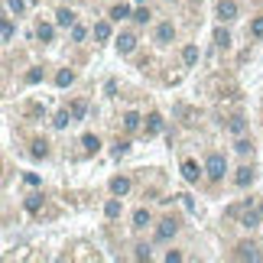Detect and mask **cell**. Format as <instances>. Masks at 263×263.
Here are the masks:
<instances>
[{
	"mask_svg": "<svg viewBox=\"0 0 263 263\" xmlns=\"http://www.w3.org/2000/svg\"><path fill=\"white\" fill-rule=\"evenodd\" d=\"M224 169H228V163H224V156L221 153H211L208 156V163H205V172H208V179H224Z\"/></svg>",
	"mask_w": 263,
	"mask_h": 263,
	"instance_id": "6da1fadb",
	"label": "cell"
},
{
	"mask_svg": "<svg viewBox=\"0 0 263 263\" xmlns=\"http://www.w3.org/2000/svg\"><path fill=\"white\" fill-rule=\"evenodd\" d=\"M175 231H179V221L175 218H163L159 228H156V241H169V237H175Z\"/></svg>",
	"mask_w": 263,
	"mask_h": 263,
	"instance_id": "7a4b0ae2",
	"label": "cell"
},
{
	"mask_svg": "<svg viewBox=\"0 0 263 263\" xmlns=\"http://www.w3.org/2000/svg\"><path fill=\"white\" fill-rule=\"evenodd\" d=\"M234 16H237V3H234V0H221L218 3V20L228 23V20H234Z\"/></svg>",
	"mask_w": 263,
	"mask_h": 263,
	"instance_id": "3957f363",
	"label": "cell"
},
{
	"mask_svg": "<svg viewBox=\"0 0 263 263\" xmlns=\"http://www.w3.org/2000/svg\"><path fill=\"white\" fill-rule=\"evenodd\" d=\"M237 260H260V250H257V247H253V244H241V247H237Z\"/></svg>",
	"mask_w": 263,
	"mask_h": 263,
	"instance_id": "277c9868",
	"label": "cell"
},
{
	"mask_svg": "<svg viewBox=\"0 0 263 263\" xmlns=\"http://www.w3.org/2000/svg\"><path fill=\"white\" fill-rule=\"evenodd\" d=\"M110 192H114V195H127V192H130V179H127V175L110 179Z\"/></svg>",
	"mask_w": 263,
	"mask_h": 263,
	"instance_id": "5b68a950",
	"label": "cell"
},
{
	"mask_svg": "<svg viewBox=\"0 0 263 263\" xmlns=\"http://www.w3.org/2000/svg\"><path fill=\"white\" fill-rule=\"evenodd\" d=\"M117 49H121L124 55H127V52H133V49H137V36H133V33L117 36Z\"/></svg>",
	"mask_w": 263,
	"mask_h": 263,
	"instance_id": "8992f818",
	"label": "cell"
},
{
	"mask_svg": "<svg viewBox=\"0 0 263 263\" xmlns=\"http://www.w3.org/2000/svg\"><path fill=\"white\" fill-rule=\"evenodd\" d=\"M172 36H175V26H172V23H159L156 39H159V43H172Z\"/></svg>",
	"mask_w": 263,
	"mask_h": 263,
	"instance_id": "52a82bcc",
	"label": "cell"
},
{
	"mask_svg": "<svg viewBox=\"0 0 263 263\" xmlns=\"http://www.w3.org/2000/svg\"><path fill=\"white\" fill-rule=\"evenodd\" d=\"M182 175H186V182H198V163L195 159H186V163H182Z\"/></svg>",
	"mask_w": 263,
	"mask_h": 263,
	"instance_id": "ba28073f",
	"label": "cell"
},
{
	"mask_svg": "<svg viewBox=\"0 0 263 263\" xmlns=\"http://www.w3.org/2000/svg\"><path fill=\"white\" fill-rule=\"evenodd\" d=\"M234 182H237V186H250V182H253V169H250V166H241L237 175H234Z\"/></svg>",
	"mask_w": 263,
	"mask_h": 263,
	"instance_id": "9c48e42d",
	"label": "cell"
},
{
	"mask_svg": "<svg viewBox=\"0 0 263 263\" xmlns=\"http://www.w3.org/2000/svg\"><path fill=\"white\" fill-rule=\"evenodd\" d=\"M55 23H59V26H75V13L68 10V7H62V10L55 13Z\"/></svg>",
	"mask_w": 263,
	"mask_h": 263,
	"instance_id": "30bf717a",
	"label": "cell"
},
{
	"mask_svg": "<svg viewBox=\"0 0 263 263\" xmlns=\"http://www.w3.org/2000/svg\"><path fill=\"white\" fill-rule=\"evenodd\" d=\"M81 146H85L88 153H98V150H101V140L94 137V133H85V137H81Z\"/></svg>",
	"mask_w": 263,
	"mask_h": 263,
	"instance_id": "8fae6325",
	"label": "cell"
},
{
	"mask_svg": "<svg viewBox=\"0 0 263 263\" xmlns=\"http://www.w3.org/2000/svg\"><path fill=\"white\" fill-rule=\"evenodd\" d=\"M36 36H39L43 43H52V36H55V26H52V23H39V30H36Z\"/></svg>",
	"mask_w": 263,
	"mask_h": 263,
	"instance_id": "7c38bea8",
	"label": "cell"
},
{
	"mask_svg": "<svg viewBox=\"0 0 263 263\" xmlns=\"http://www.w3.org/2000/svg\"><path fill=\"white\" fill-rule=\"evenodd\" d=\"M146 224H150V211L137 208V211H133V228H146Z\"/></svg>",
	"mask_w": 263,
	"mask_h": 263,
	"instance_id": "4fadbf2b",
	"label": "cell"
},
{
	"mask_svg": "<svg viewBox=\"0 0 263 263\" xmlns=\"http://www.w3.org/2000/svg\"><path fill=\"white\" fill-rule=\"evenodd\" d=\"M72 81H75V72H68V68H62V72L55 75V85H59V88H68Z\"/></svg>",
	"mask_w": 263,
	"mask_h": 263,
	"instance_id": "5bb4252c",
	"label": "cell"
},
{
	"mask_svg": "<svg viewBox=\"0 0 263 263\" xmlns=\"http://www.w3.org/2000/svg\"><path fill=\"white\" fill-rule=\"evenodd\" d=\"M163 130V117H159V114H150V117H146V133H159Z\"/></svg>",
	"mask_w": 263,
	"mask_h": 263,
	"instance_id": "9a60e30c",
	"label": "cell"
},
{
	"mask_svg": "<svg viewBox=\"0 0 263 263\" xmlns=\"http://www.w3.org/2000/svg\"><path fill=\"white\" fill-rule=\"evenodd\" d=\"M30 153H33L36 159H46V156H49V143H46V140H36V143H33V150H30Z\"/></svg>",
	"mask_w": 263,
	"mask_h": 263,
	"instance_id": "2e32d148",
	"label": "cell"
},
{
	"mask_svg": "<svg viewBox=\"0 0 263 263\" xmlns=\"http://www.w3.org/2000/svg\"><path fill=\"white\" fill-rule=\"evenodd\" d=\"M72 121H75V117H72V110H62V114H55V121H52V124L59 127V130H65Z\"/></svg>",
	"mask_w": 263,
	"mask_h": 263,
	"instance_id": "e0dca14e",
	"label": "cell"
},
{
	"mask_svg": "<svg viewBox=\"0 0 263 263\" xmlns=\"http://www.w3.org/2000/svg\"><path fill=\"white\" fill-rule=\"evenodd\" d=\"M121 198V195H117ZM117 198H110L108 205H104V215H108V218H117V215H121V201H117Z\"/></svg>",
	"mask_w": 263,
	"mask_h": 263,
	"instance_id": "ac0fdd59",
	"label": "cell"
},
{
	"mask_svg": "<svg viewBox=\"0 0 263 263\" xmlns=\"http://www.w3.org/2000/svg\"><path fill=\"white\" fill-rule=\"evenodd\" d=\"M94 39H101V43L110 39V26H108V23H94Z\"/></svg>",
	"mask_w": 263,
	"mask_h": 263,
	"instance_id": "d6986e66",
	"label": "cell"
},
{
	"mask_svg": "<svg viewBox=\"0 0 263 263\" xmlns=\"http://www.w3.org/2000/svg\"><path fill=\"white\" fill-rule=\"evenodd\" d=\"M39 208H43V195H30L26 198V211H30V215H36Z\"/></svg>",
	"mask_w": 263,
	"mask_h": 263,
	"instance_id": "ffe728a7",
	"label": "cell"
},
{
	"mask_svg": "<svg viewBox=\"0 0 263 263\" xmlns=\"http://www.w3.org/2000/svg\"><path fill=\"white\" fill-rule=\"evenodd\" d=\"M182 59H186V65H195L198 62V49L195 46H186V49H182Z\"/></svg>",
	"mask_w": 263,
	"mask_h": 263,
	"instance_id": "44dd1931",
	"label": "cell"
},
{
	"mask_svg": "<svg viewBox=\"0 0 263 263\" xmlns=\"http://www.w3.org/2000/svg\"><path fill=\"white\" fill-rule=\"evenodd\" d=\"M110 16H114V20H127V16H130V7H127V3H117V7L110 10Z\"/></svg>",
	"mask_w": 263,
	"mask_h": 263,
	"instance_id": "7402d4cb",
	"label": "cell"
},
{
	"mask_svg": "<svg viewBox=\"0 0 263 263\" xmlns=\"http://www.w3.org/2000/svg\"><path fill=\"white\" fill-rule=\"evenodd\" d=\"M0 39H3V43H10V39H13V23L10 20L0 23Z\"/></svg>",
	"mask_w": 263,
	"mask_h": 263,
	"instance_id": "603a6c76",
	"label": "cell"
},
{
	"mask_svg": "<svg viewBox=\"0 0 263 263\" xmlns=\"http://www.w3.org/2000/svg\"><path fill=\"white\" fill-rule=\"evenodd\" d=\"M85 110H88L85 101H72V117H75V121H81V117H85Z\"/></svg>",
	"mask_w": 263,
	"mask_h": 263,
	"instance_id": "cb8c5ba5",
	"label": "cell"
},
{
	"mask_svg": "<svg viewBox=\"0 0 263 263\" xmlns=\"http://www.w3.org/2000/svg\"><path fill=\"white\" fill-rule=\"evenodd\" d=\"M124 127H127V130H137V127H140V114H127V117H124Z\"/></svg>",
	"mask_w": 263,
	"mask_h": 263,
	"instance_id": "d4e9b609",
	"label": "cell"
},
{
	"mask_svg": "<svg viewBox=\"0 0 263 263\" xmlns=\"http://www.w3.org/2000/svg\"><path fill=\"white\" fill-rule=\"evenodd\" d=\"M7 7H10V13H16V16H20V13L26 10V0H7Z\"/></svg>",
	"mask_w": 263,
	"mask_h": 263,
	"instance_id": "484cf974",
	"label": "cell"
},
{
	"mask_svg": "<svg viewBox=\"0 0 263 263\" xmlns=\"http://www.w3.org/2000/svg\"><path fill=\"white\" fill-rule=\"evenodd\" d=\"M215 43L228 49V46H231V36H228V30H218V33H215Z\"/></svg>",
	"mask_w": 263,
	"mask_h": 263,
	"instance_id": "4316f807",
	"label": "cell"
},
{
	"mask_svg": "<svg viewBox=\"0 0 263 263\" xmlns=\"http://www.w3.org/2000/svg\"><path fill=\"white\" fill-rule=\"evenodd\" d=\"M133 20H137V23H146V20H150V10H146V7H137Z\"/></svg>",
	"mask_w": 263,
	"mask_h": 263,
	"instance_id": "83f0119b",
	"label": "cell"
},
{
	"mask_svg": "<svg viewBox=\"0 0 263 263\" xmlns=\"http://www.w3.org/2000/svg\"><path fill=\"white\" fill-rule=\"evenodd\" d=\"M244 127H247L244 117H234V121H231V130H234V133H244Z\"/></svg>",
	"mask_w": 263,
	"mask_h": 263,
	"instance_id": "f1b7e54d",
	"label": "cell"
},
{
	"mask_svg": "<svg viewBox=\"0 0 263 263\" xmlns=\"http://www.w3.org/2000/svg\"><path fill=\"white\" fill-rule=\"evenodd\" d=\"M234 150H237V153H250L253 146H250V140H237V143H234Z\"/></svg>",
	"mask_w": 263,
	"mask_h": 263,
	"instance_id": "f546056e",
	"label": "cell"
},
{
	"mask_svg": "<svg viewBox=\"0 0 263 263\" xmlns=\"http://www.w3.org/2000/svg\"><path fill=\"white\" fill-rule=\"evenodd\" d=\"M39 78H43V72H39V68H30V72H26V81H30V85H36Z\"/></svg>",
	"mask_w": 263,
	"mask_h": 263,
	"instance_id": "4dcf8cb0",
	"label": "cell"
},
{
	"mask_svg": "<svg viewBox=\"0 0 263 263\" xmlns=\"http://www.w3.org/2000/svg\"><path fill=\"white\" fill-rule=\"evenodd\" d=\"M250 33H253V36H263V16H257V20H253Z\"/></svg>",
	"mask_w": 263,
	"mask_h": 263,
	"instance_id": "1f68e13d",
	"label": "cell"
},
{
	"mask_svg": "<svg viewBox=\"0 0 263 263\" xmlns=\"http://www.w3.org/2000/svg\"><path fill=\"white\" fill-rule=\"evenodd\" d=\"M72 39L81 43V39H85V26H72Z\"/></svg>",
	"mask_w": 263,
	"mask_h": 263,
	"instance_id": "d6a6232c",
	"label": "cell"
},
{
	"mask_svg": "<svg viewBox=\"0 0 263 263\" xmlns=\"http://www.w3.org/2000/svg\"><path fill=\"white\" fill-rule=\"evenodd\" d=\"M260 215H263V211H250V215H244V224H247V228H250L253 221H260Z\"/></svg>",
	"mask_w": 263,
	"mask_h": 263,
	"instance_id": "836d02e7",
	"label": "cell"
},
{
	"mask_svg": "<svg viewBox=\"0 0 263 263\" xmlns=\"http://www.w3.org/2000/svg\"><path fill=\"white\" fill-rule=\"evenodd\" d=\"M179 260H182V253H179V250H169V253H166V263H179Z\"/></svg>",
	"mask_w": 263,
	"mask_h": 263,
	"instance_id": "e575fe53",
	"label": "cell"
},
{
	"mask_svg": "<svg viewBox=\"0 0 263 263\" xmlns=\"http://www.w3.org/2000/svg\"><path fill=\"white\" fill-rule=\"evenodd\" d=\"M127 150H130V143H117V146H114V156H124Z\"/></svg>",
	"mask_w": 263,
	"mask_h": 263,
	"instance_id": "d590c367",
	"label": "cell"
},
{
	"mask_svg": "<svg viewBox=\"0 0 263 263\" xmlns=\"http://www.w3.org/2000/svg\"><path fill=\"white\" fill-rule=\"evenodd\" d=\"M137 260H150V247H137Z\"/></svg>",
	"mask_w": 263,
	"mask_h": 263,
	"instance_id": "8d00e7d4",
	"label": "cell"
}]
</instances>
